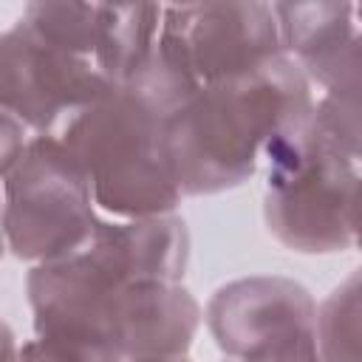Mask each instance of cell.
<instances>
[{"mask_svg": "<svg viewBox=\"0 0 362 362\" xmlns=\"http://www.w3.org/2000/svg\"><path fill=\"white\" fill-rule=\"evenodd\" d=\"M189 232L178 215L99 221L82 249L25 277L37 339L93 362L181 356L201 325L181 286Z\"/></svg>", "mask_w": 362, "mask_h": 362, "instance_id": "1", "label": "cell"}, {"mask_svg": "<svg viewBox=\"0 0 362 362\" xmlns=\"http://www.w3.org/2000/svg\"><path fill=\"white\" fill-rule=\"evenodd\" d=\"M311 105L308 79L286 54L201 85L161 127L173 184L181 195H212L249 181L263 150L297 127Z\"/></svg>", "mask_w": 362, "mask_h": 362, "instance_id": "2", "label": "cell"}, {"mask_svg": "<svg viewBox=\"0 0 362 362\" xmlns=\"http://www.w3.org/2000/svg\"><path fill=\"white\" fill-rule=\"evenodd\" d=\"M263 158V218L283 246L325 255L356 243L359 99L325 93Z\"/></svg>", "mask_w": 362, "mask_h": 362, "instance_id": "3", "label": "cell"}, {"mask_svg": "<svg viewBox=\"0 0 362 362\" xmlns=\"http://www.w3.org/2000/svg\"><path fill=\"white\" fill-rule=\"evenodd\" d=\"M161 127L153 110L119 88L76 113L59 133V144L82 167L93 204L116 218L170 215L181 192L170 178Z\"/></svg>", "mask_w": 362, "mask_h": 362, "instance_id": "4", "label": "cell"}, {"mask_svg": "<svg viewBox=\"0 0 362 362\" xmlns=\"http://www.w3.org/2000/svg\"><path fill=\"white\" fill-rule=\"evenodd\" d=\"M90 184L57 136H34L6 175L3 238L20 260L51 263L88 243L96 223Z\"/></svg>", "mask_w": 362, "mask_h": 362, "instance_id": "5", "label": "cell"}, {"mask_svg": "<svg viewBox=\"0 0 362 362\" xmlns=\"http://www.w3.org/2000/svg\"><path fill=\"white\" fill-rule=\"evenodd\" d=\"M110 88L93 59L54 45L28 23L0 31V110L37 136H57Z\"/></svg>", "mask_w": 362, "mask_h": 362, "instance_id": "6", "label": "cell"}, {"mask_svg": "<svg viewBox=\"0 0 362 362\" xmlns=\"http://www.w3.org/2000/svg\"><path fill=\"white\" fill-rule=\"evenodd\" d=\"M158 37L198 85L246 74L283 54L269 3L164 6Z\"/></svg>", "mask_w": 362, "mask_h": 362, "instance_id": "7", "label": "cell"}, {"mask_svg": "<svg viewBox=\"0 0 362 362\" xmlns=\"http://www.w3.org/2000/svg\"><path fill=\"white\" fill-rule=\"evenodd\" d=\"M314 297L288 277H240L206 303V328L226 356H257L314 337Z\"/></svg>", "mask_w": 362, "mask_h": 362, "instance_id": "8", "label": "cell"}, {"mask_svg": "<svg viewBox=\"0 0 362 362\" xmlns=\"http://www.w3.org/2000/svg\"><path fill=\"white\" fill-rule=\"evenodd\" d=\"M283 54L325 93L359 99V28L351 3H274Z\"/></svg>", "mask_w": 362, "mask_h": 362, "instance_id": "9", "label": "cell"}, {"mask_svg": "<svg viewBox=\"0 0 362 362\" xmlns=\"http://www.w3.org/2000/svg\"><path fill=\"white\" fill-rule=\"evenodd\" d=\"M161 11L164 6L156 3H102L93 62L113 88L127 79L156 42Z\"/></svg>", "mask_w": 362, "mask_h": 362, "instance_id": "10", "label": "cell"}, {"mask_svg": "<svg viewBox=\"0 0 362 362\" xmlns=\"http://www.w3.org/2000/svg\"><path fill=\"white\" fill-rule=\"evenodd\" d=\"M314 345L320 362H359V269L314 311Z\"/></svg>", "mask_w": 362, "mask_h": 362, "instance_id": "11", "label": "cell"}, {"mask_svg": "<svg viewBox=\"0 0 362 362\" xmlns=\"http://www.w3.org/2000/svg\"><path fill=\"white\" fill-rule=\"evenodd\" d=\"M99 8L102 3H28L20 20L54 45L93 59L99 42Z\"/></svg>", "mask_w": 362, "mask_h": 362, "instance_id": "12", "label": "cell"}, {"mask_svg": "<svg viewBox=\"0 0 362 362\" xmlns=\"http://www.w3.org/2000/svg\"><path fill=\"white\" fill-rule=\"evenodd\" d=\"M28 139H25V127L6 110H0V178L8 175V170L17 164V158L23 156Z\"/></svg>", "mask_w": 362, "mask_h": 362, "instance_id": "13", "label": "cell"}, {"mask_svg": "<svg viewBox=\"0 0 362 362\" xmlns=\"http://www.w3.org/2000/svg\"><path fill=\"white\" fill-rule=\"evenodd\" d=\"M223 362H320V354H317V345H314V337H305L294 345H286V348H277V351H269V354H257V356H229Z\"/></svg>", "mask_w": 362, "mask_h": 362, "instance_id": "14", "label": "cell"}, {"mask_svg": "<svg viewBox=\"0 0 362 362\" xmlns=\"http://www.w3.org/2000/svg\"><path fill=\"white\" fill-rule=\"evenodd\" d=\"M17 362H93V359H85V356H79L74 351H65L59 345L34 339V342H25L17 351Z\"/></svg>", "mask_w": 362, "mask_h": 362, "instance_id": "15", "label": "cell"}, {"mask_svg": "<svg viewBox=\"0 0 362 362\" xmlns=\"http://www.w3.org/2000/svg\"><path fill=\"white\" fill-rule=\"evenodd\" d=\"M17 342H14V331L0 320V362H17Z\"/></svg>", "mask_w": 362, "mask_h": 362, "instance_id": "16", "label": "cell"}, {"mask_svg": "<svg viewBox=\"0 0 362 362\" xmlns=\"http://www.w3.org/2000/svg\"><path fill=\"white\" fill-rule=\"evenodd\" d=\"M130 362H189V359L181 354V356H144V359H130Z\"/></svg>", "mask_w": 362, "mask_h": 362, "instance_id": "17", "label": "cell"}, {"mask_svg": "<svg viewBox=\"0 0 362 362\" xmlns=\"http://www.w3.org/2000/svg\"><path fill=\"white\" fill-rule=\"evenodd\" d=\"M6 252V238H3V201H0V257Z\"/></svg>", "mask_w": 362, "mask_h": 362, "instance_id": "18", "label": "cell"}]
</instances>
